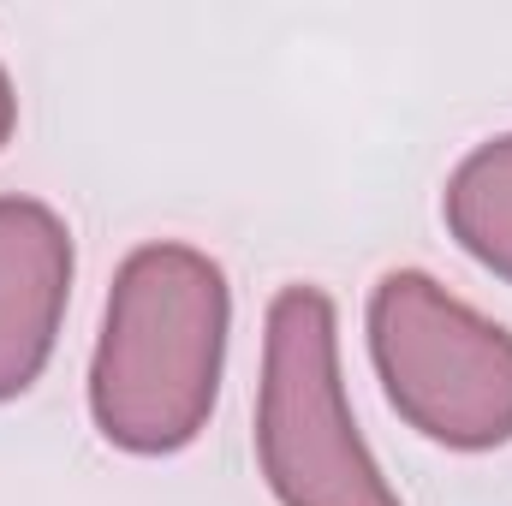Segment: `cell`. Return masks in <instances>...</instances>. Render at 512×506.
Listing matches in <instances>:
<instances>
[{
    "label": "cell",
    "instance_id": "1",
    "mask_svg": "<svg viewBox=\"0 0 512 506\" xmlns=\"http://www.w3.org/2000/svg\"><path fill=\"white\" fill-rule=\"evenodd\" d=\"M233 286L197 245L155 239L120 262L90 358V417L108 447L161 459L191 447L221 399Z\"/></svg>",
    "mask_w": 512,
    "mask_h": 506
},
{
    "label": "cell",
    "instance_id": "2",
    "mask_svg": "<svg viewBox=\"0 0 512 506\" xmlns=\"http://www.w3.org/2000/svg\"><path fill=\"white\" fill-rule=\"evenodd\" d=\"M256 465L280 506H405L352 423L340 316L322 286H280L268 304Z\"/></svg>",
    "mask_w": 512,
    "mask_h": 506
},
{
    "label": "cell",
    "instance_id": "3",
    "mask_svg": "<svg viewBox=\"0 0 512 506\" xmlns=\"http://www.w3.org/2000/svg\"><path fill=\"white\" fill-rule=\"evenodd\" d=\"M370 364L387 405L435 447L512 441V334L423 268H387L370 292Z\"/></svg>",
    "mask_w": 512,
    "mask_h": 506
},
{
    "label": "cell",
    "instance_id": "4",
    "mask_svg": "<svg viewBox=\"0 0 512 506\" xmlns=\"http://www.w3.org/2000/svg\"><path fill=\"white\" fill-rule=\"evenodd\" d=\"M72 227L36 197H0V399L48 370L72 304Z\"/></svg>",
    "mask_w": 512,
    "mask_h": 506
},
{
    "label": "cell",
    "instance_id": "5",
    "mask_svg": "<svg viewBox=\"0 0 512 506\" xmlns=\"http://www.w3.org/2000/svg\"><path fill=\"white\" fill-rule=\"evenodd\" d=\"M441 221L471 262L512 286V131L477 143L453 167L441 191Z\"/></svg>",
    "mask_w": 512,
    "mask_h": 506
},
{
    "label": "cell",
    "instance_id": "6",
    "mask_svg": "<svg viewBox=\"0 0 512 506\" xmlns=\"http://www.w3.org/2000/svg\"><path fill=\"white\" fill-rule=\"evenodd\" d=\"M12 131H18V96H12V78H6V66H0V149L12 143Z\"/></svg>",
    "mask_w": 512,
    "mask_h": 506
}]
</instances>
